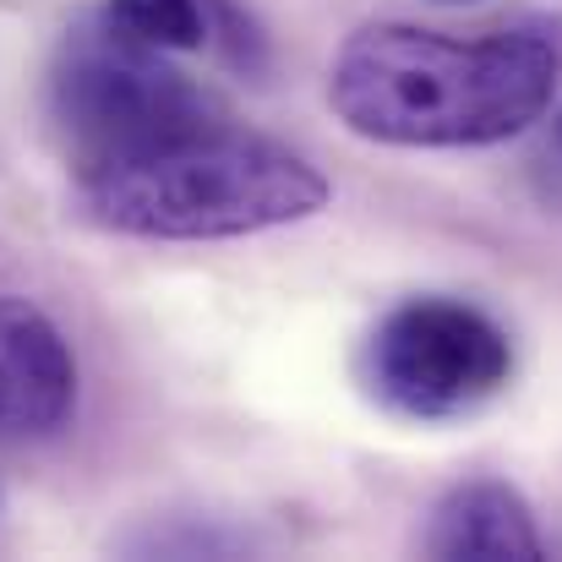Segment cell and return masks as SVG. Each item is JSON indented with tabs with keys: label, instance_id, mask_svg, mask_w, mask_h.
Here are the masks:
<instances>
[{
	"label": "cell",
	"instance_id": "cell-1",
	"mask_svg": "<svg viewBox=\"0 0 562 562\" xmlns=\"http://www.w3.org/2000/svg\"><path fill=\"white\" fill-rule=\"evenodd\" d=\"M558 77V44L530 27L459 38L367 22L328 66V110L382 148H492L552 110Z\"/></svg>",
	"mask_w": 562,
	"mask_h": 562
},
{
	"label": "cell",
	"instance_id": "cell-2",
	"mask_svg": "<svg viewBox=\"0 0 562 562\" xmlns=\"http://www.w3.org/2000/svg\"><path fill=\"white\" fill-rule=\"evenodd\" d=\"M77 218L132 240H235L328 207V176L284 143L202 126L77 170Z\"/></svg>",
	"mask_w": 562,
	"mask_h": 562
},
{
	"label": "cell",
	"instance_id": "cell-3",
	"mask_svg": "<svg viewBox=\"0 0 562 562\" xmlns=\"http://www.w3.org/2000/svg\"><path fill=\"white\" fill-rule=\"evenodd\" d=\"M49 121L77 170L218 126V104L137 38L115 27L77 33L49 77Z\"/></svg>",
	"mask_w": 562,
	"mask_h": 562
},
{
	"label": "cell",
	"instance_id": "cell-4",
	"mask_svg": "<svg viewBox=\"0 0 562 562\" xmlns=\"http://www.w3.org/2000/svg\"><path fill=\"white\" fill-rule=\"evenodd\" d=\"M367 376L387 409L415 420H448L503 393V382L514 376V345L486 312L420 295L376 323Z\"/></svg>",
	"mask_w": 562,
	"mask_h": 562
},
{
	"label": "cell",
	"instance_id": "cell-5",
	"mask_svg": "<svg viewBox=\"0 0 562 562\" xmlns=\"http://www.w3.org/2000/svg\"><path fill=\"white\" fill-rule=\"evenodd\" d=\"M77 415V356L55 317L22 295H0V437L38 442Z\"/></svg>",
	"mask_w": 562,
	"mask_h": 562
},
{
	"label": "cell",
	"instance_id": "cell-6",
	"mask_svg": "<svg viewBox=\"0 0 562 562\" xmlns=\"http://www.w3.org/2000/svg\"><path fill=\"white\" fill-rule=\"evenodd\" d=\"M426 547L442 562H541L547 552L525 497L503 481L453 486L431 519Z\"/></svg>",
	"mask_w": 562,
	"mask_h": 562
},
{
	"label": "cell",
	"instance_id": "cell-7",
	"mask_svg": "<svg viewBox=\"0 0 562 562\" xmlns=\"http://www.w3.org/2000/svg\"><path fill=\"white\" fill-rule=\"evenodd\" d=\"M104 27L165 55L213 44V0H104Z\"/></svg>",
	"mask_w": 562,
	"mask_h": 562
},
{
	"label": "cell",
	"instance_id": "cell-8",
	"mask_svg": "<svg viewBox=\"0 0 562 562\" xmlns=\"http://www.w3.org/2000/svg\"><path fill=\"white\" fill-rule=\"evenodd\" d=\"M558 137H562V110H558Z\"/></svg>",
	"mask_w": 562,
	"mask_h": 562
},
{
	"label": "cell",
	"instance_id": "cell-9",
	"mask_svg": "<svg viewBox=\"0 0 562 562\" xmlns=\"http://www.w3.org/2000/svg\"><path fill=\"white\" fill-rule=\"evenodd\" d=\"M442 5H459V0H442Z\"/></svg>",
	"mask_w": 562,
	"mask_h": 562
}]
</instances>
